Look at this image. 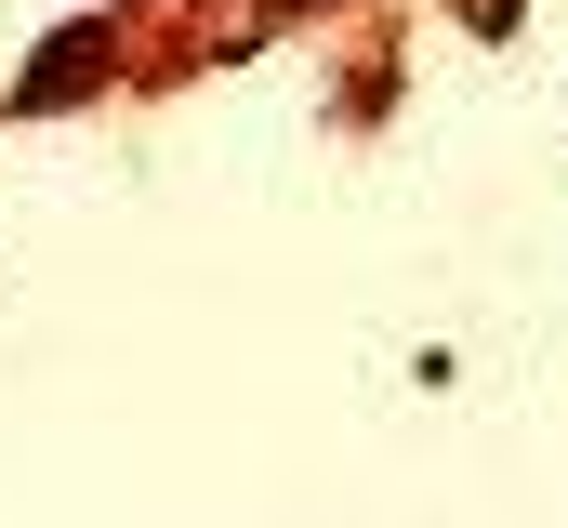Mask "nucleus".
I'll return each mask as SVG.
<instances>
[{"instance_id":"1","label":"nucleus","mask_w":568,"mask_h":528,"mask_svg":"<svg viewBox=\"0 0 568 528\" xmlns=\"http://www.w3.org/2000/svg\"><path fill=\"white\" fill-rule=\"evenodd\" d=\"M93 80H106V27H67V40L13 80V106H67V93H93Z\"/></svg>"},{"instance_id":"2","label":"nucleus","mask_w":568,"mask_h":528,"mask_svg":"<svg viewBox=\"0 0 568 528\" xmlns=\"http://www.w3.org/2000/svg\"><path fill=\"white\" fill-rule=\"evenodd\" d=\"M516 13H529V0H463V27H476V40H503Z\"/></svg>"},{"instance_id":"3","label":"nucleus","mask_w":568,"mask_h":528,"mask_svg":"<svg viewBox=\"0 0 568 528\" xmlns=\"http://www.w3.org/2000/svg\"><path fill=\"white\" fill-rule=\"evenodd\" d=\"M265 13H304V0H265Z\"/></svg>"}]
</instances>
